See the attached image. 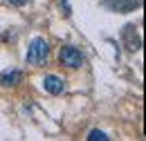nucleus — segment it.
<instances>
[{
  "label": "nucleus",
  "instance_id": "nucleus-9",
  "mask_svg": "<svg viewBox=\"0 0 146 141\" xmlns=\"http://www.w3.org/2000/svg\"><path fill=\"white\" fill-rule=\"evenodd\" d=\"M9 5H14V7H23V5H27L29 0H7Z\"/></svg>",
  "mask_w": 146,
  "mask_h": 141
},
{
  "label": "nucleus",
  "instance_id": "nucleus-7",
  "mask_svg": "<svg viewBox=\"0 0 146 141\" xmlns=\"http://www.w3.org/2000/svg\"><path fill=\"white\" fill-rule=\"evenodd\" d=\"M88 139L90 141H108L110 137L106 134V132H101V130H92L90 134H88Z\"/></svg>",
  "mask_w": 146,
  "mask_h": 141
},
{
  "label": "nucleus",
  "instance_id": "nucleus-5",
  "mask_svg": "<svg viewBox=\"0 0 146 141\" xmlns=\"http://www.w3.org/2000/svg\"><path fill=\"white\" fill-rule=\"evenodd\" d=\"M43 88H45V92H50V94H61L63 90H65V81L63 78H58V76H54V74H47L45 78H43Z\"/></svg>",
  "mask_w": 146,
  "mask_h": 141
},
{
  "label": "nucleus",
  "instance_id": "nucleus-2",
  "mask_svg": "<svg viewBox=\"0 0 146 141\" xmlns=\"http://www.w3.org/2000/svg\"><path fill=\"white\" fill-rule=\"evenodd\" d=\"M58 58H61L63 65H68V67H72V70H79V67L86 63L83 54L79 52L76 47H72V45H65V47L61 49V54H58Z\"/></svg>",
  "mask_w": 146,
  "mask_h": 141
},
{
  "label": "nucleus",
  "instance_id": "nucleus-6",
  "mask_svg": "<svg viewBox=\"0 0 146 141\" xmlns=\"http://www.w3.org/2000/svg\"><path fill=\"white\" fill-rule=\"evenodd\" d=\"M20 81H23V72L20 70H5L2 74H0V85H5V88L18 85Z\"/></svg>",
  "mask_w": 146,
  "mask_h": 141
},
{
  "label": "nucleus",
  "instance_id": "nucleus-3",
  "mask_svg": "<svg viewBox=\"0 0 146 141\" xmlns=\"http://www.w3.org/2000/svg\"><path fill=\"white\" fill-rule=\"evenodd\" d=\"M121 38H124V45H126L128 52H139L142 49V38L135 32V25H126L121 29Z\"/></svg>",
  "mask_w": 146,
  "mask_h": 141
},
{
  "label": "nucleus",
  "instance_id": "nucleus-1",
  "mask_svg": "<svg viewBox=\"0 0 146 141\" xmlns=\"http://www.w3.org/2000/svg\"><path fill=\"white\" fill-rule=\"evenodd\" d=\"M47 56H50V45H47V40H45V38H34V40L29 43V47H27L25 61H27L29 65H45Z\"/></svg>",
  "mask_w": 146,
  "mask_h": 141
},
{
  "label": "nucleus",
  "instance_id": "nucleus-4",
  "mask_svg": "<svg viewBox=\"0 0 146 141\" xmlns=\"http://www.w3.org/2000/svg\"><path fill=\"white\" fill-rule=\"evenodd\" d=\"M139 2L142 0H106L104 5L110 7V9H115V11H119V14H128L135 7H139Z\"/></svg>",
  "mask_w": 146,
  "mask_h": 141
},
{
  "label": "nucleus",
  "instance_id": "nucleus-8",
  "mask_svg": "<svg viewBox=\"0 0 146 141\" xmlns=\"http://www.w3.org/2000/svg\"><path fill=\"white\" fill-rule=\"evenodd\" d=\"M61 9H63V16H70L72 9H70V2L68 0H61Z\"/></svg>",
  "mask_w": 146,
  "mask_h": 141
}]
</instances>
